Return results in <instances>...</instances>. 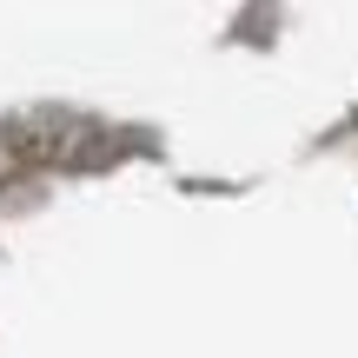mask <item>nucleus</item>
I'll use <instances>...</instances> for the list:
<instances>
[]
</instances>
